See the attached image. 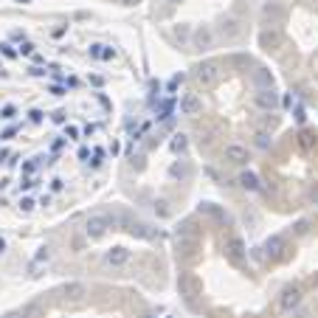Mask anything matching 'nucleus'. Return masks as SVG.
Returning a JSON list of instances; mask_svg holds the SVG:
<instances>
[{
	"label": "nucleus",
	"mask_w": 318,
	"mask_h": 318,
	"mask_svg": "<svg viewBox=\"0 0 318 318\" xmlns=\"http://www.w3.org/2000/svg\"><path fill=\"white\" fill-rule=\"evenodd\" d=\"M220 76H223V71H220L217 62H200L197 68H194V82H197L200 87H205V90L217 87Z\"/></svg>",
	"instance_id": "obj_1"
},
{
	"label": "nucleus",
	"mask_w": 318,
	"mask_h": 318,
	"mask_svg": "<svg viewBox=\"0 0 318 318\" xmlns=\"http://www.w3.org/2000/svg\"><path fill=\"white\" fill-rule=\"evenodd\" d=\"M226 251H228V259H231L234 265H242V259H245V242H242L240 237H231Z\"/></svg>",
	"instance_id": "obj_6"
},
{
	"label": "nucleus",
	"mask_w": 318,
	"mask_h": 318,
	"mask_svg": "<svg viewBox=\"0 0 318 318\" xmlns=\"http://www.w3.org/2000/svg\"><path fill=\"white\" fill-rule=\"evenodd\" d=\"M65 135H68L71 141H79V135H82V133H79L76 124H68V127H65Z\"/></svg>",
	"instance_id": "obj_30"
},
{
	"label": "nucleus",
	"mask_w": 318,
	"mask_h": 318,
	"mask_svg": "<svg viewBox=\"0 0 318 318\" xmlns=\"http://www.w3.org/2000/svg\"><path fill=\"white\" fill-rule=\"evenodd\" d=\"M186 147H189V138H186L183 133H175V135H172L169 149L175 152V155H183V152H186Z\"/></svg>",
	"instance_id": "obj_13"
},
{
	"label": "nucleus",
	"mask_w": 318,
	"mask_h": 318,
	"mask_svg": "<svg viewBox=\"0 0 318 318\" xmlns=\"http://www.w3.org/2000/svg\"><path fill=\"white\" fill-rule=\"evenodd\" d=\"M99 51H101V45H90V48H87V54H90L93 59H99Z\"/></svg>",
	"instance_id": "obj_43"
},
{
	"label": "nucleus",
	"mask_w": 318,
	"mask_h": 318,
	"mask_svg": "<svg viewBox=\"0 0 318 318\" xmlns=\"http://www.w3.org/2000/svg\"><path fill=\"white\" fill-rule=\"evenodd\" d=\"M99 59H104V62L116 59V48H110V45H101V51H99Z\"/></svg>",
	"instance_id": "obj_28"
},
{
	"label": "nucleus",
	"mask_w": 318,
	"mask_h": 318,
	"mask_svg": "<svg viewBox=\"0 0 318 318\" xmlns=\"http://www.w3.org/2000/svg\"><path fill=\"white\" fill-rule=\"evenodd\" d=\"M51 93H54V96H65V87H59V85H51Z\"/></svg>",
	"instance_id": "obj_44"
},
{
	"label": "nucleus",
	"mask_w": 318,
	"mask_h": 318,
	"mask_svg": "<svg viewBox=\"0 0 318 318\" xmlns=\"http://www.w3.org/2000/svg\"><path fill=\"white\" fill-rule=\"evenodd\" d=\"M51 189H54V191H62L65 189V180H62V177H54V180H51Z\"/></svg>",
	"instance_id": "obj_36"
},
{
	"label": "nucleus",
	"mask_w": 318,
	"mask_h": 318,
	"mask_svg": "<svg viewBox=\"0 0 318 318\" xmlns=\"http://www.w3.org/2000/svg\"><path fill=\"white\" fill-rule=\"evenodd\" d=\"M268 144H270V135H268V133H256V147L265 149Z\"/></svg>",
	"instance_id": "obj_33"
},
{
	"label": "nucleus",
	"mask_w": 318,
	"mask_h": 318,
	"mask_svg": "<svg viewBox=\"0 0 318 318\" xmlns=\"http://www.w3.org/2000/svg\"><path fill=\"white\" fill-rule=\"evenodd\" d=\"M40 163H43V155H37V158H31L29 163H23V175H34V172L40 169Z\"/></svg>",
	"instance_id": "obj_22"
},
{
	"label": "nucleus",
	"mask_w": 318,
	"mask_h": 318,
	"mask_svg": "<svg viewBox=\"0 0 318 318\" xmlns=\"http://www.w3.org/2000/svg\"><path fill=\"white\" fill-rule=\"evenodd\" d=\"M318 144V135L312 133V130H301V133H298V147L301 149H312Z\"/></svg>",
	"instance_id": "obj_14"
},
{
	"label": "nucleus",
	"mask_w": 318,
	"mask_h": 318,
	"mask_svg": "<svg viewBox=\"0 0 318 318\" xmlns=\"http://www.w3.org/2000/svg\"><path fill=\"white\" fill-rule=\"evenodd\" d=\"M104 262H107V265H113V268L127 265V262H130V251H127V248H110V251L104 254Z\"/></svg>",
	"instance_id": "obj_7"
},
{
	"label": "nucleus",
	"mask_w": 318,
	"mask_h": 318,
	"mask_svg": "<svg viewBox=\"0 0 318 318\" xmlns=\"http://www.w3.org/2000/svg\"><path fill=\"white\" fill-rule=\"evenodd\" d=\"M240 183H242V189H248V191H259V189H262L256 172H251V169H245V172L240 175Z\"/></svg>",
	"instance_id": "obj_10"
},
{
	"label": "nucleus",
	"mask_w": 318,
	"mask_h": 318,
	"mask_svg": "<svg viewBox=\"0 0 318 318\" xmlns=\"http://www.w3.org/2000/svg\"><path fill=\"white\" fill-rule=\"evenodd\" d=\"M175 34H177V40H186V37H189V29H186V26H177Z\"/></svg>",
	"instance_id": "obj_41"
},
{
	"label": "nucleus",
	"mask_w": 318,
	"mask_h": 318,
	"mask_svg": "<svg viewBox=\"0 0 318 318\" xmlns=\"http://www.w3.org/2000/svg\"><path fill=\"white\" fill-rule=\"evenodd\" d=\"M121 3H124V6H135V3H138V0H121Z\"/></svg>",
	"instance_id": "obj_48"
},
{
	"label": "nucleus",
	"mask_w": 318,
	"mask_h": 318,
	"mask_svg": "<svg viewBox=\"0 0 318 318\" xmlns=\"http://www.w3.org/2000/svg\"><path fill=\"white\" fill-rule=\"evenodd\" d=\"M155 214H161V217H169V208H166V203H163V200H158V203H155Z\"/></svg>",
	"instance_id": "obj_35"
},
{
	"label": "nucleus",
	"mask_w": 318,
	"mask_h": 318,
	"mask_svg": "<svg viewBox=\"0 0 318 318\" xmlns=\"http://www.w3.org/2000/svg\"><path fill=\"white\" fill-rule=\"evenodd\" d=\"M177 245H180V251H183V254H191V251H194V245H197V240H194V237H180V240H177Z\"/></svg>",
	"instance_id": "obj_23"
},
{
	"label": "nucleus",
	"mask_w": 318,
	"mask_h": 318,
	"mask_svg": "<svg viewBox=\"0 0 318 318\" xmlns=\"http://www.w3.org/2000/svg\"><path fill=\"white\" fill-rule=\"evenodd\" d=\"M9 186H12V180H9V177H3V180H0V191L9 189Z\"/></svg>",
	"instance_id": "obj_46"
},
{
	"label": "nucleus",
	"mask_w": 318,
	"mask_h": 318,
	"mask_svg": "<svg viewBox=\"0 0 318 318\" xmlns=\"http://www.w3.org/2000/svg\"><path fill=\"white\" fill-rule=\"evenodd\" d=\"M90 149L93 147H87V144H85V147H79V161H85V163L90 161Z\"/></svg>",
	"instance_id": "obj_34"
},
{
	"label": "nucleus",
	"mask_w": 318,
	"mask_h": 318,
	"mask_svg": "<svg viewBox=\"0 0 318 318\" xmlns=\"http://www.w3.org/2000/svg\"><path fill=\"white\" fill-rule=\"evenodd\" d=\"M0 54H3L6 59H17V57H20V54H17V48L12 43H0Z\"/></svg>",
	"instance_id": "obj_24"
},
{
	"label": "nucleus",
	"mask_w": 318,
	"mask_h": 318,
	"mask_svg": "<svg viewBox=\"0 0 318 318\" xmlns=\"http://www.w3.org/2000/svg\"><path fill=\"white\" fill-rule=\"evenodd\" d=\"M6 318H23V312H9Z\"/></svg>",
	"instance_id": "obj_49"
},
{
	"label": "nucleus",
	"mask_w": 318,
	"mask_h": 318,
	"mask_svg": "<svg viewBox=\"0 0 318 318\" xmlns=\"http://www.w3.org/2000/svg\"><path fill=\"white\" fill-rule=\"evenodd\" d=\"M48 256H51V254H48V248H40V254L34 256V262H48Z\"/></svg>",
	"instance_id": "obj_38"
},
{
	"label": "nucleus",
	"mask_w": 318,
	"mask_h": 318,
	"mask_svg": "<svg viewBox=\"0 0 318 318\" xmlns=\"http://www.w3.org/2000/svg\"><path fill=\"white\" fill-rule=\"evenodd\" d=\"M17 3H31V0H17Z\"/></svg>",
	"instance_id": "obj_50"
},
{
	"label": "nucleus",
	"mask_w": 318,
	"mask_h": 318,
	"mask_svg": "<svg viewBox=\"0 0 318 318\" xmlns=\"http://www.w3.org/2000/svg\"><path fill=\"white\" fill-rule=\"evenodd\" d=\"M197 279L194 276H189V273H183L180 276V282H177V290H180V296H186V298H191L194 293H197Z\"/></svg>",
	"instance_id": "obj_9"
},
{
	"label": "nucleus",
	"mask_w": 318,
	"mask_h": 318,
	"mask_svg": "<svg viewBox=\"0 0 318 318\" xmlns=\"http://www.w3.org/2000/svg\"><path fill=\"white\" fill-rule=\"evenodd\" d=\"M200 211H203V214H211V217H223V211H220L214 203H200Z\"/></svg>",
	"instance_id": "obj_27"
},
{
	"label": "nucleus",
	"mask_w": 318,
	"mask_h": 318,
	"mask_svg": "<svg viewBox=\"0 0 318 318\" xmlns=\"http://www.w3.org/2000/svg\"><path fill=\"white\" fill-rule=\"evenodd\" d=\"M17 54H20V57H34V43H23L20 48H17Z\"/></svg>",
	"instance_id": "obj_29"
},
{
	"label": "nucleus",
	"mask_w": 318,
	"mask_h": 318,
	"mask_svg": "<svg viewBox=\"0 0 318 318\" xmlns=\"http://www.w3.org/2000/svg\"><path fill=\"white\" fill-rule=\"evenodd\" d=\"M254 79H256V85H259V90L262 87H273V76H270L265 68H259V71L254 73Z\"/></svg>",
	"instance_id": "obj_17"
},
{
	"label": "nucleus",
	"mask_w": 318,
	"mask_h": 318,
	"mask_svg": "<svg viewBox=\"0 0 318 318\" xmlns=\"http://www.w3.org/2000/svg\"><path fill=\"white\" fill-rule=\"evenodd\" d=\"M29 121H31V124H43V121H45V113L40 110V107H31V110H29Z\"/></svg>",
	"instance_id": "obj_26"
},
{
	"label": "nucleus",
	"mask_w": 318,
	"mask_h": 318,
	"mask_svg": "<svg viewBox=\"0 0 318 318\" xmlns=\"http://www.w3.org/2000/svg\"><path fill=\"white\" fill-rule=\"evenodd\" d=\"M166 3H180V0H166Z\"/></svg>",
	"instance_id": "obj_51"
},
{
	"label": "nucleus",
	"mask_w": 318,
	"mask_h": 318,
	"mask_svg": "<svg viewBox=\"0 0 318 318\" xmlns=\"http://www.w3.org/2000/svg\"><path fill=\"white\" fill-rule=\"evenodd\" d=\"M17 130H20V127H17V124H15V127H9L6 133L0 135V138H3V141H9V138H15V135H17Z\"/></svg>",
	"instance_id": "obj_37"
},
{
	"label": "nucleus",
	"mask_w": 318,
	"mask_h": 318,
	"mask_svg": "<svg viewBox=\"0 0 318 318\" xmlns=\"http://www.w3.org/2000/svg\"><path fill=\"white\" fill-rule=\"evenodd\" d=\"M0 254H6V240L0 237Z\"/></svg>",
	"instance_id": "obj_47"
},
{
	"label": "nucleus",
	"mask_w": 318,
	"mask_h": 318,
	"mask_svg": "<svg viewBox=\"0 0 318 318\" xmlns=\"http://www.w3.org/2000/svg\"><path fill=\"white\" fill-rule=\"evenodd\" d=\"M265 17H268V20H273V23H279L282 20V12H279V9H265Z\"/></svg>",
	"instance_id": "obj_32"
},
{
	"label": "nucleus",
	"mask_w": 318,
	"mask_h": 318,
	"mask_svg": "<svg viewBox=\"0 0 318 318\" xmlns=\"http://www.w3.org/2000/svg\"><path fill=\"white\" fill-rule=\"evenodd\" d=\"M169 172H172V177H189V169H186V166H180V163H175Z\"/></svg>",
	"instance_id": "obj_31"
},
{
	"label": "nucleus",
	"mask_w": 318,
	"mask_h": 318,
	"mask_svg": "<svg viewBox=\"0 0 318 318\" xmlns=\"http://www.w3.org/2000/svg\"><path fill=\"white\" fill-rule=\"evenodd\" d=\"M183 82V73H177V76H172V82H169V90H177V85Z\"/></svg>",
	"instance_id": "obj_40"
},
{
	"label": "nucleus",
	"mask_w": 318,
	"mask_h": 318,
	"mask_svg": "<svg viewBox=\"0 0 318 318\" xmlns=\"http://www.w3.org/2000/svg\"><path fill=\"white\" fill-rule=\"evenodd\" d=\"M113 226H116L113 214H93V217H87V223H85V234L90 237V240H101Z\"/></svg>",
	"instance_id": "obj_2"
},
{
	"label": "nucleus",
	"mask_w": 318,
	"mask_h": 318,
	"mask_svg": "<svg viewBox=\"0 0 318 318\" xmlns=\"http://www.w3.org/2000/svg\"><path fill=\"white\" fill-rule=\"evenodd\" d=\"M265 251H268V256H282L284 240H282V237H270V240L265 242Z\"/></svg>",
	"instance_id": "obj_15"
},
{
	"label": "nucleus",
	"mask_w": 318,
	"mask_h": 318,
	"mask_svg": "<svg viewBox=\"0 0 318 318\" xmlns=\"http://www.w3.org/2000/svg\"><path fill=\"white\" fill-rule=\"evenodd\" d=\"M0 119H3V121H15L17 119V107L15 104H6L3 110H0Z\"/></svg>",
	"instance_id": "obj_25"
},
{
	"label": "nucleus",
	"mask_w": 318,
	"mask_h": 318,
	"mask_svg": "<svg viewBox=\"0 0 318 318\" xmlns=\"http://www.w3.org/2000/svg\"><path fill=\"white\" fill-rule=\"evenodd\" d=\"M259 43H262V48H279L282 45V34L279 31H262V37H259Z\"/></svg>",
	"instance_id": "obj_11"
},
{
	"label": "nucleus",
	"mask_w": 318,
	"mask_h": 318,
	"mask_svg": "<svg viewBox=\"0 0 318 318\" xmlns=\"http://www.w3.org/2000/svg\"><path fill=\"white\" fill-rule=\"evenodd\" d=\"M226 161L242 166V163H248V149L240 147V144H228V147H226Z\"/></svg>",
	"instance_id": "obj_8"
},
{
	"label": "nucleus",
	"mask_w": 318,
	"mask_h": 318,
	"mask_svg": "<svg viewBox=\"0 0 318 318\" xmlns=\"http://www.w3.org/2000/svg\"><path fill=\"white\" fill-rule=\"evenodd\" d=\"M104 155H107V152H104L101 147H93V149H90V161H87V163H90L93 169H99L101 163H104Z\"/></svg>",
	"instance_id": "obj_19"
},
{
	"label": "nucleus",
	"mask_w": 318,
	"mask_h": 318,
	"mask_svg": "<svg viewBox=\"0 0 318 318\" xmlns=\"http://www.w3.org/2000/svg\"><path fill=\"white\" fill-rule=\"evenodd\" d=\"M223 34L226 37H237L240 34V20H237V17H228V20L223 23Z\"/></svg>",
	"instance_id": "obj_18"
},
{
	"label": "nucleus",
	"mask_w": 318,
	"mask_h": 318,
	"mask_svg": "<svg viewBox=\"0 0 318 318\" xmlns=\"http://www.w3.org/2000/svg\"><path fill=\"white\" fill-rule=\"evenodd\" d=\"M293 116H296V121H298V124H304V119H307V116H304V110H301V107H296V110H293Z\"/></svg>",
	"instance_id": "obj_42"
},
{
	"label": "nucleus",
	"mask_w": 318,
	"mask_h": 318,
	"mask_svg": "<svg viewBox=\"0 0 318 318\" xmlns=\"http://www.w3.org/2000/svg\"><path fill=\"white\" fill-rule=\"evenodd\" d=\"M29 73H31V76H45V68H40V65H31Z\"/></svg>",
	"instance_id": "obj_39"
},
{
	"label": "nucleus",
	"mask_w": 318,
	"mask_h": 318,
	"mask_svg": "<svg viewBox=\"0 0 318 318\" xmlns=\"http://www.w3.org/2000/svg\"><path fill=\"white\" fill-rule=\"evenodd\" d=\"M301 304V287H296V284H290V287L282 290V298H279V307H282L284 312H293Z\"/></svg>",
	"instance_id": "obj_4"
},
{
	"label": "nucleus",
	"mask_w": 318,
	"mask_h": 318,
	"mask_svg": "<svg viewBox=\"0 0 318 318\" xmlns=\"http://www.w3.org/2000/svg\"><path fill=\"white\" fill-rule=\"evenodd\" d=\"M90 82H93L96 87H101V85H104V79H101V76H90Z\"/></svg>",
	"instance_id": "obj_45"
},
{
	"label": "nucleus",
	"mask_w": 318,
	"mask_h": 318,
	"mask_svg": "<svg viewBox=\"0 0 318 318\" xmlns=\"http://www.w3.org/2000/svg\"><path fill=\"white\" fill-rule=\"evenodd\" d=\"M17 208H20L23 214H31L37 208V200L34 197H20V200H17Z\"/></svg>",
	"instance_id": "obj_21"
},
{
	"label": "nucleus",
	"mask_w": 318,
	"mask_h": 318,
	"mask_svg": "<svg viewBox=\"0 0 318 318\" xmlns=\"http://www.w3.org/2000/svg\"><path fill=\"white\" fill-rule=\"evenodd\" d=\"M211 40H214V37H211V31L205 29V26L194 31V48H200V51H203V48H211Z\"/></svg>",
	"instance_id": "obj_12"
},
{
	"label": "nucleus",
	"mask_w": 318,
	"mask_h": 318,
	"mask_svg": "<svg viewBox=\"0 0 318 318\" xmlns=\"http://www.w3.org/2000/svg\"><path fill=\"white\" fill-rule=\"evenodd\" d=\"M172 113H175V99H163L158 104V119L166 121V119H172Z\"/></svg>",
	"instance_id": "obj_16"
},
{
	"label": "nucleus",
	"mask_w": 318,
	"mask_h": 318,
	"mask_svg": "<svg viewBox=\"0 0 318 318\" xmlns=\"http://www.w3.org/2000/svg\"><path fill=\"white\" fill-rule=\"evenodd\" d=\"M65 296H71V298H82V296H85V284H79V282L65 284Z\"/></svg>",
	"instance_id": "obj_20"
},
{
	"label": "nucleus",
	"mask_w": 318,
	"mask_h": 318,
	"mask_svg": "<svg viewBox=\"0 0 318 318\" xmlns=\"http://www.w3.org/2000/svg\"><path fill=\"white\" fill-rule=\"evenodd\" d=\"M254 104L259 107V110H268V113H273L276 107H279V93H276L273 87H262V90L254 93Z\"/></svg>",
	"instance_id": "obj_3"
},
{
	"label": "nucleus",
	"mask_w": 318,
	"mask_h": 318,
	"mask_svg": "<svg viewBox=\"0 0 318 318\" xmlns=\"http://www.w3.org/2000/svg\"><path fill=\"white\" fill-rule=\"evenodd\" d=\"M200 110H203V101H200L197 93H186L183 99H180V116L194 119V116H200Z\"/></svg>",
	"instance_id": "obj_5"
}]
</instances>
